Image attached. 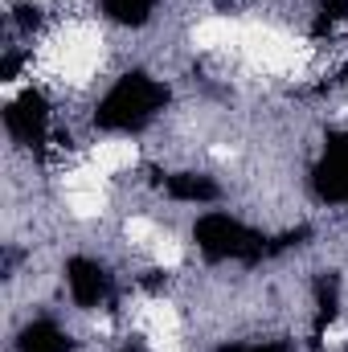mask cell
<instances>
[{
  "label": "cell",
  "mask_w": 348,
  "mask_h": 352,
  "mask_svg": "<svg viewBox=\"0 0 348 352\" xmlns=\"http://www.w3.org/2000/svg\"><path fill=\"white\" fill-rule=\"evenodd\" d=\"M94 12H98V21H107L123 33H144L164 12V0H94Z\"/></svg>",
  "instance_id": "obj_1"
}]
</instances>
